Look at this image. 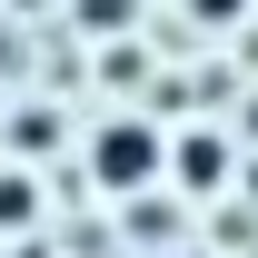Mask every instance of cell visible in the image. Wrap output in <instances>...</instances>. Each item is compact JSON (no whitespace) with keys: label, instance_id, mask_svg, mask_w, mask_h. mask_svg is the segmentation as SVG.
I'll list each match as a JSON object with an SVG mask.
<instances>
[{"label":"cell","instance_id":"6da1fadb","mask_svg":"<svg viewBox=\"0 0 258 258\" xmlns=\"http://www.w3.org/2000/svg\"><path fill=\"white\" fill-rule=\"evenodd\" d=\"M169 149H159V129L149 119H109L99 129V149H90V169H99V189H149V169H159Z\"/></svg>","mask_w":258,"mask_h":258},{"label":"cell","instance_id":"7a4b0ae2","mask_svg":"<svg viewBox=\"0 0 258 258\" xmlns=\"http://www.w3.org/2000/svg\"><path fill=\"white\" fill-rule=\"evenodd\" d=\"M169 169H179V189H228V139L219 129H179L169 139Z\"/></svg>","mask_w":258,"mask_h":258},{"label":"cell","instance_id":"3957f363","mask_svg":"<svg viewBox=\"0 0 258 258\" xmlns=\"http://www.w3.org/2000/svg\"><path fill=\"white\" fill-rule=\"evenodd\" d=\"M30 209H40L30 179H0V228H30Z\"/></svg>","mask_w":258,"mask_h":258},{"label":"cell","instance_id":"277c9868","mask_svg":"<svg viewBox=\"0 0 258 258\" xmlns=\"http://www.w3.org/2000/svg\"><path fill=\"white\" fill-rule=\"evenodd\" d=\"M199 20H238V10H248V0H189Z\"/></svg>","mask_w":258,"mask_h":258},{"label":"cell","instance_id":"5b68a950","mask_svg":"<svg viewBox=\"0 0 258 258\" xmlns=\"http://www.w3.org/2000/svg\"><path fill=\"white\" fill-rule=\"evenodd\" d=\"M179 258H199V248H179Z\"/></svg>","mask_w":258,"mask_h":258}]
</instances>
